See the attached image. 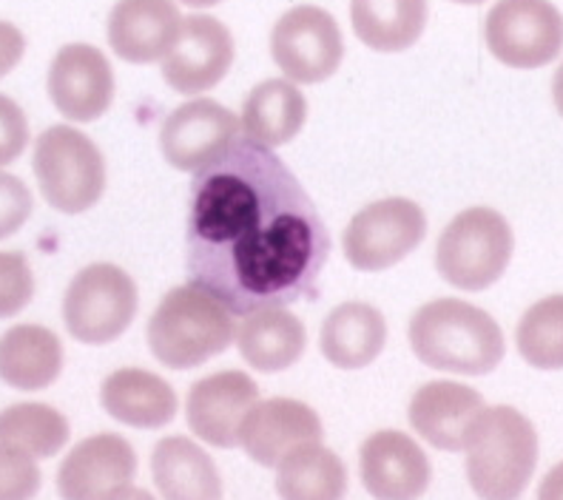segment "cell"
<instances>
[{
  "instance_id": "cell-1",
  "label": "cell",
  "mask_w": 563,
  "mask_h": 500,
  "mask_svg": "<svg viewBox=\"0 0 563 500\" xmlns=\"http://www.w3.org/2000/svg\"><path fill=\"white\" fill-rule=\"evenodd\" d=\"M330 233L274 148L240 137L191 179L188 285L234 315L317 299Z\"/></svg>"
},
{
  "instance_id": "cell-2",
  "label": "cell",
  "mask_w": 563,
  "mask_h": 500,
  "mask_svg": "<svg viewBox=\"0 0 563 500\" xmlns=\"http://www.w3.org/2000/svg\"><path fill=\"white\" fill-rule=\"evenodd\" d=\"M421 364L459 376H487L504 362L501 324L464 299H435L416 310L407 327Z\"/></svg>"
},
{
  "instance_id": "cell-3",
  "label": "cell",
  "mask_w": 563,
  "mask_h": 500,
  "mask_svg": "<svg viewBox=\"0 0 563 500\" xmlns=\"http://www.w3.org/2000/svg\"><path fill=\"white\" fill-rule=\"evenodd\" d=\"M467 478L482 500H521L538 464V432L516 407H487L467 435Z\"/></svg>"
},
{
  "instance_id": "cell-4",
  "label": "cell",
  "mask_w": 563,
  "mask_h": 500,
  "mask_svg": "<svg viewBox=\"0 0 563 500\" xmlns=\"http://www.w3.org/2000/svg\"><path fill=\"white\" fill-rule=\"evenodd\" d=\"M145 338L163 367L194 370L234 344V313L194 285L174 288L148 319Z\"/></svg>"
},
{
  "instance_id": "cell-5",
  "label": "cell",
  "mask_w": 563,
  "mask_h": 500,
  "mask_svg": "<svg viewBox=\"0 0 563 500\" xmlns=\"http://www.w3.org/2000/svg\"><path fill=\"white\" fill-rule=\"evenodd\" d=\"M516 236L507 216L487 205L461 211L441 231L435 245V270L446 285L464 293L493 288L509 268Z\"/></svg>"
},
{
  "instance_id": "cell-6",
  "label": "cell",
  "mask_w": 563,
  "mask_h": 500,
  "mask_svg": "<svg viewBox=\"0 0 563 500\" xmlns=\"http://www.w3.org/2000/svg\"><path fill=\"white\" fill-rule=\"evenodd\" d=\"M46 205L60 213L89 211L106 191V159L91 137L71 125H52L35 140L32 154Z\"/></svg>"
},
{
  "instance_id": "cell-7",
  "label": "cell",
  "mask_w": 563,
  "mask_h": 500,
  "mask_svg": "<svg viewBox=\"0 0 563 500\" xmlns=\"http://www.w3.org/2000/svg\"><path fill=\"white\" fill-rule=\"evenodd\" d=\"M137 285L118 265L95 262L69 281L63 324L75 342L103 347L120 338L137 315Z\"/></svg>"
},
{
  "instance_id": "cell-8",
  "label": "cell",
  "mask_w": 563,
  "mask_h": 500,
  "mask_svg": "<svg viewBox=\"0 0 563 500\" xmlns=\"http://www.w3.org/2000/svg\"><path fill=\"white\" fill-rule=\"evenodd\" d=\"M427 236V213L405 197L378 199L364 205L344 231V259L364 274L399 265Z\"/></svg>"
},
{
  "instance_id": "cell-9",
  "label": "cell",
  "mask_w": 563,
  "mask_h": 500,
  "mask_svg": "<svg viewBox=\"0 0 563 500\" xmlns=\"http://www.w3.org/2000/svg\"><path fill=\"white\" fill-rule=\"evenodd\" d=\"M489 55L509 69H543L563 48V14L550 0H498L484 21Z\"/></svg>"
},
{
  "instance_id": "cell-10",
  "label": "cell",
  "mask_w": 563,
  "mask_h": 500,
  "mask_svg": "<svg viewBox=\"0 0 563 500\" xmlns=\"http://www.w3.org/2000/svg\"><path fill=\"white\" fill-rule=\"evenodd\" d=\"M274 63L296 86H317L342 66L344 37L336 18L322 7H294L271 32Z\"/></svg>"
},
{
  "instance_id": "cell-11",
  "label": "cell",
  "mask_w": 563,
  "mask_h": 500,
  "mask_svg": "<svg viewBox=\"0 0 563 500\" xmlns=\"http://www.w3.org/2000/svg\"><path fill=\"white\" fill-rule=\"evenodd\" d=\"M242 123L217 100H191L165 116L159 152L177 171L197 174L240 140Z\"/></svg>"
},
{
  "instance_id": "cell-12",
  "label": "cell",
  "mask_w": 563,
  "mask_h": 500,
  "mask_svg": "<svg viewBox=\"0 0 563 500\" xmlns=\"http://www.w3.org/2000/svg\"><path fill=\"white\" fill-rule=\"evenodd\" d=\"M48 97L71 123H95L114 103V69L89 43H69L48 66Z\"/></svg>"
},
{
  "instance_id": "cell-13",
  "label": "cell",
  "mask_w": 563,
  "mask_h": 500,
  "mask_svg": "<svg viewBox=\"0 0 563 500\" xmlns=\"http://www.w3.org/2000/svg\"><path fill=\"white\" fill-rule=\"evenodd\" d=\"M137 475V455L114 432L80 441L57 469V492L63 500H114Z\"/></svg>"
},
{
  "instance_id": "cell-14",
  "label": "cell",
  "mask_w": 563,
  "mask_h": 500,
  "mask_svg": "<svg viewBox=\"0 0 563 500\" xmlns=\"http://www.w3.org/2000/svg\"><path fill=\"white\" fill-rule=\"evenodd\" d=\"M234 66V35L211 14H191L183 21L177 46L163 60V80L177 95H202Z\"/></svg>"
},
{
  "instance_id": "cell-15",
  "label": "cell",
  "mask_w": 563,
  "mask_h": 500,
  "mask_svg": "<svg viewBox=\"0 0 563 500\" xmlns=\"http://www.w3.org/2000/svg\"><path fill=\"white\" fill-rule=\"evenodd\" d=\"M358 475L376 500H421L433 480V466L407 432H373L358 449Z\"/></svg>"
},
{
  "instance_id": "cell-16",
  "label": "cell",
  "mask_w": 563,
  "mask_h": 500,
  "mask_svg": "<svg viewBox=\"0 0 563 500\" xmlns=\"http://www.w3.org/2000/svg\"><path fill=\"white\" fill-rule=\"evenodd\" d=\"M256 401H260V387L247 373H213L197 381L188 392V430L217 449H234L240 444L242 419Z\"/></svg>"
},
{
  "instance_id": "cell-17",
  "label": "cell",
  "mask_w": 563,
  "mask_h": 500,
  "mask_svg": "<svg viewBox=\"0 0 563 500\" xmlns=\"http://www.w3.org/2000/svg\"><path fill=\"white\" fill-rule=\"evenodd\" d=\"M322 441L317 410L296 398L256 401L240 424V446L260 466H279L294 449Z\"/></svg>"
},
{
  "instance_id": "cell-18",
  "label": "cell",
  "mask_w": 563,
  "mask_h": 500,
  "mask_svg": "<svg viewBox=\"0 0 563 500\" xmlns=\"http://www.w3.org/2000/svg\"><path fill=\"white\" fill-rule=\"evenodd\" d=\"M183 14L174 0H118L109 12L106 35L114 55L148 66L168 57L183 35Z\"/></svg>"
},
{
  "instance_id": "cell-19",
  "label": "cell",
  "mask_w": 563,
  "mask_h": 500,
  "mask_svg": "<svg viewBox=\"0 0 563 500\" xmlns=\"http://www.w3.org/2000/svg\"><path fill=\"white\" fill-rule=\"evenodd\" d=\"M487 410L482 392L455 381H430L419 387L410 401V424L427 444L444 453H461L467 446L470 426Z\"/></svg>"
},
{
  "instance_id": "cell-20",
  "label": "cell",
  "mask_w": 563,
  "mask_h": 500,
  "mask_svg": "<svg viewBox=\"0 0 563 500\" xmlns=\"http://www.w3.org/2000/svg\"><path fill=\"white\" fill-rule=\"evenodd\" d=\"M100 404L111 419L134 430H159L177 419L179 401L174 387L157 373L123 367L100 387Z\"/></svg>"
},
{
  "instance_id": "cell-21",
  "label": "cell",
  "mask_w": 563,
  "mask_h": 500,
  "mask_svg": "<svg viewBox=\"0 0 563 500\" xmlns=\"http://www.w3.org/2000/svg\"><path fill=\"white\" fill-rule=\"evenodd\" d=\"M387 344V322L367 302H344L328 313L322 324V356L339 370H362L382 356Z\"/></svg>"
},
{
  "instance_id": "cell-22",
  "label": "cell",
  "mask_w": 563,
  "mask_h": 500,
  "mask_svg": "<svg viewBox=\"0 0 563 500\" xmlns=\"http://www.w3.org/2000/svg\"><path fill=\"white\" fill-rule=\"evenodd\" d=\"M60 370L63 342L43 324H18L0 336V381L12 390H46Z\"/></svg>"
},
{
  "instance_id": "cell-23",
  "label": "cell",
  "mask_w": 563,
  "mask_h": 500,
  "mask_svg": "<svg viewBox=\"0 0 563 500\" xmlns=\"http://www.w3.org/2000/svg\"><path fill=\"white\" fill-rule=\"evenodd\" d=\"M152 475L163 500H222V478L211 455L183 435L163 438L152 453Z\"/></svg>"
},
{
  "instance_id": "cell-24",
  "label": "cell",
  "mask_w": 563,
  "mask_h": 500,
  "mask_svg": "<svg viewBox=\"0 0 563 500\" xmlns=\"http://www.w3.org/2000/svg\"><path fill=\"white\" fill-rule=\"evenodd\" d=\"M236 347L254 370L282 373L294 367L305 353V324L285 308L247 313L236 327Z\"/></svg>"
},
{
  "instance_id": "cell-25",
  "label": "cell",
  "mask_w": 563,
  "mask_h": 500,
  "mask_svg": "<svg viewBox=\"0 0 563 500\" xmlns=\"http://www.w3.org/2000/svg\"><path fill=\"white\" fill-rule=\"evenodd\" d=\"M308 120V100L299 86L290 80H265L247 91L242 103V131L247 140L279 148L305 129Z\"/></svg>"
},
{
  "instance_id": "cell-26",
  "label": "cell",
  "mask_w": 563,
  "mask_h": 500,
  "mask_svg": "<svg viewBox=\"0 0 563 500\" xmlns=\"http://www.w3.org/2000/svg\"><path fill=\"white\" fill-rule=\"evenodd\" d=\"M430 0H351V23L358 41L373 52H407L424 35Z\"/></svg>"
},
{
  "instance_id": "cell-27",
  "label": "cell",
  "mask_w": 563,
  "mask_h": 500,
  "mask_svg": "<svg viewBox=\"0 0 563 500\" xmlns=\"http://www.w3.org/2000/svg\"><path fill=\"white\" fill-rule=\"evenodd\" d=\"M279 500H344L347 466L322 441L305 444L276 466Z\"/></svg>"
},
{
  "instance_id": "cell-28",
  "label": "cell",
  "mask_w": 563,
  "mask_h": 500,
  "mask_svg": "<svg viewBox=\"0 0 563 500\" xmlns=\"http://www.w3.org/2000/svg\"><path fill=\"white\" fill-rule=\"evenodd\" d=\"M69 421L48 404H12L0 410V449L29 455V458H55L69 444Z\"/></svg>"
},
{
  "instance_id": "cell-29",
  "label": "cell",
  "mask_w": 563,
  "mask_h": 500,
  "mask_svg": "<svg viewBox=\"0 0 563 500\" xmlns=\"http://www.w3.org/2000/svg\"><path fill=\"white\" fill-rule=\"evenodd\" d=\"M523 362L536 370H563V293L536 302L516 327Z\"/></svg>"
},
{
  "instance_id": "cell-30",
  "label": "cell",
  "mask_w": 563,
  "mask_h": 500,
  "mask_svg": "<svg viewBox=\"0 0 563 500\" xmlns=\"http://www.w3.org/2000/svg\"><path fill=\"white\" fill-rule=\"evenodd\" d=\"M35 296V276L21 251H0V319H12Z\"/></svg>"
},
{
  "instance_id": "cell-31",
  "label": "cell",
  "mask_w": 563,
  "mask_h": 500,
  "mask_svg": "<svg viewBox=\"0 0 563 500\" xmlns=\"http://www.w3.org/2000/svg\"><path fill=\"white\" fill-rule=\"evenodd\" d=\"M43 475L35 458L0 449V500H35Z\"/></svg>"
},
{
  "instance_id": "cell-32",
  "label": "cell",
  "mask_w": 563,
  "mask_h": 500,
  "mask_svg": "<svg viewBox=\"0 0 563 500\" xmlns=\"http://www.w3.org/2000/svg\"><path fill=\"white\" fill-rule=\"evenodd\" d=\"M32 208H35V199L26 182L0 171V240H9L21 231L32 216Z\"/></svg>"
},
{
  "instance_id": "cell-33",
  "label": "cell",
  "mask_w": 563,
  "mask_h": 500,
  "mask_svg": "<svg viewBox=\"0 0 563 500\" xmlns=\"http://www.w3.org/2000/svg\"><path fill=\"white\" fill-rule=\"evenodd\" d=\"M29 120L12 97L0 95V168L12 165L26 152Z\"/></svg>"
},
{
  "instance_id": "cell-34",
  "label": "cell",
  "mask_w": 563,
  "mask_h": 500,
  "mask_svg": "<svg viewBox=\"0 0 563 500\" xmlns=\"http://www.w3.org/2000/svg\"><path fill=\"white\" fill-rule=\"evenodd\" d=\"M26 52V37L14 23L0 21V80L12 69H18V63L23 60Z\"/></svg>"
},
{
  "instance_id": "cell-35",
  "label": "cell",
  "mask_w": 563,
  "mask_h": 500,
  "mask_svg": "<svg viewBox=\"0 0 563 500\" xmlns=\"http://www.w3.org/2000/svg\"><path fill=\"white\" fill-rule=\"evenodd\" d=\"M538 500H563V460L558 466H552L550 473H547V478L541 480Z\"/></svg>"
},
{
  "instance_id": "cell-36",
  "label": "cell",
  "mask_w": 563,
  "mask_h": 500,
  "mask_svg": "<svg viewBox=\"0 0 563 500\" xmlns=\"http://www.w3.org/2000/svg\"><path fill=\"white\" fill-rule=\"evenodd\" d=\"M552 100H555L558 114L563 116V63H561V69L555 71V80H552Z\"/></svg>"
},
{
  "instance_id": "cell-37",
  "label": "cell",
  "mask_w": 563,
  "mask_h": 500,
  "mask_svg": "<svg viewBox=\"0 0 563 500\" xmlns=\"http://www.w3.org/2000/svg\"><path fill=\"white\" fill-rule=\"evenodd\" d=\"M114 500H154V495L145 492V489H140V487H129L125 492H120Z\"/></svg>"
},
{
  "instance_id": "cell-38",
  "label": "cell",
  "mask_w": 563,
  "mask_h": 500,
  "mask_svg": "<svg viewBox=\"0 0 563 500\" xmlns=\"http://www.w3.org/2000/svg\"><path fill=\"white\" fill-rule=\"evenodd\" d=\"M183 7H191V9H208V7H217L222 0H179Z\"/></svg>"
},
{
  "instance_id": "cell-39",
  "label": "cell",
  "mask_w": 563,
  "mask_h": 500,
  "mask_svg": "<svg viewBox=\"0 0 563 500\" xmlns=\"http://www.w3.org/2000/svg\"><path fill=\"white\" fill-rule=\"evenodd\" d=\"M453 3H459V7H482L487 0H453Z\"/></svg>"
}]
</instances>
